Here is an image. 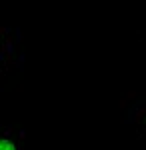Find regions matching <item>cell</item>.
<instances>
[{"mask_svg":"<svg viewBox=\"0 0 146 150\" xmlns=\"http://www.w3.org/2000/svg\"><path fill=\"white\" fill-rule=\"evenodd\" d=\"M0 150H16L14 142L8 138H0Z\"/></svg>","mask_w":146,"mask_h":150,"instance_id":"cell-1","label":"cell"}]
</instances>
